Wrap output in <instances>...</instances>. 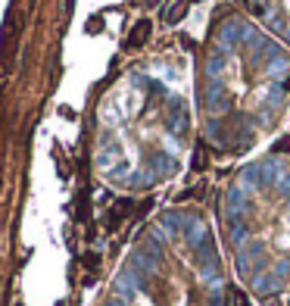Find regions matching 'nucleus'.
Instances as JSON below:
<instances>
[{"mask_svg":"<svg viewBox=\"0 0 290 306\" xmlns=\"http://www.w3.org/2000/svg\"><path fill=\"white\" fill-rule=\"evenodd\" d=\"M147 31H150V25H147V22H138V28H134V41H144Z\"/></svg>","mask_w":290,"mask_h":306,"instance_id":"f257e3e1","label":"nucleus"}]
</instances>
